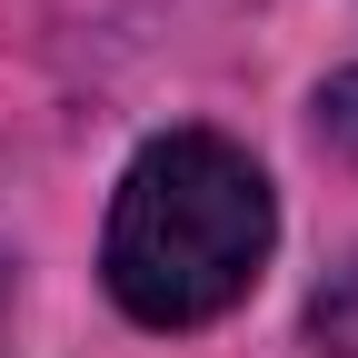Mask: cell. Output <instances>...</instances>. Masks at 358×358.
<instances>
[{"instance_id":"6da1fadb","label":"cell","mask_w":358,"mask_h":358,"mask_svg":"<svg viewBox=\"0 0 358 358\" xmlns=\"http://www.w3.org/2000/svg\"><path fill=\"white\" fill-rule=\"evenodd\" d=\"M268 249H279L268 169L219 129H159L120 169L100 279L120 299V319H140V329H209L259 289Z\"/></svg>"},{"instance_id":"7a4b0ae2","label":"cell","mask_w":358,"mask_h":358,"mask_svg":"<svg viewBox=\"0 0 358 358\" xmlns=\"http://www.w3.org/2000/svg\"><path fill=\"white\" fill-rule=\"evenodd\" d=\"M319 140L358 159V70H338V80L319 90Z\"/></svg>"},{"instance_id":"3957f363","label":"cell","mask_w":358,"mask_h":358,"mask_svg":"<svg viewBox=\"0 0 358 358\" xmlns=\"http://www.w3.org/2000/svg\"><path fill=\"white\" fill-rule=\"evenodd\" d=\"M319 338H329V348H348V358H358V279H348V289H338V299H319Z\"/></svg>"},{"instance_id":"277c9868","label":"cell","mask_w":358,"mask_h":358,"mask_svg":"<svg viewBox=\"0 0 358 358\" xmlns=\"http://www.w3.org/2000/svg\"><path fill=\"white\" fill-rule=\"evenodd\" d=\"M10 308H20V289H10V268H0V358H10Z\"/></svg>"}]
</instances>
